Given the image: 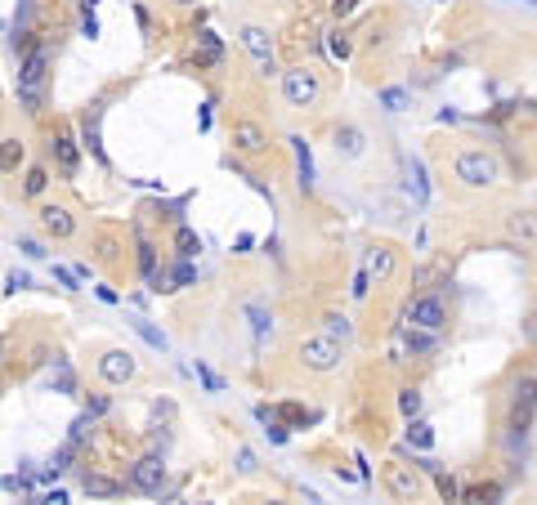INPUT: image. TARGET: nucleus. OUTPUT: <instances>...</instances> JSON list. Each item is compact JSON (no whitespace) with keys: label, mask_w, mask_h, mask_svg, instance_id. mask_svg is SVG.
I'll return each instance as SVG.
<instances>
[{"label":"nucleus","mask_w":537,"mask_h":505,"mask_svg":"<svg viewBox=\"0 0 537 505\" xmlns=\"http://www.w3.org/2000/svg\"><path fill=\"white\" fill-rule=\"evenodd\" d=\"M533 336H537V317H533Z\"/></svg>","instance_id":"50"},{"label":"nucleus","mask_w":537,"mask_h":505,"mask_svg":"<svg viewBox=\"0 0 537 505\" xmlns=\"http://www.w3.org/2000/svg\"><path fill=\"white\" fill-rule=\"evenodd\" d=\"M336 152H345V157H358V152H363V130H354V126L336 130Z\"/></svg>","instance_id":"19"},{"label":"nucleus","mask_w":537,"mask_h":505,"mask_svg":"<svg viewBox=\"0 0 537 505\" xmlns=\"http://www.w3.org/2000/svg\"><path fill=\"white\" fill-rule=\"evenodd\" d=\"M108 412V398H90V416H103Z\"/></svg>","instance_id":"48"},{"label":"nucleus","mask_w":537,"mask_h":505,"mask_svg":"<svg viewBox=\"0 0 537 505\" xmlns=\"http://www.w3.org/2000/svg\"><path fill=\"white\" fill-rule=\"evenodd\" d=\"M278 416H283L287 425H313V421H318V412H304L300 402H283V407H278Z\"/></svg>","instance_id":"22"},{"label":"nucleus","mask_w":537,"mask_h":505,"mask_svg":"<svg viewBox=\"0 0 537 505\" xmlns=\"http://www.w3.org/2000/svg\"><path fill=\"white\" fill-rule=\"evenodd\" d=\"M175 246H179V260H193V255L202 251V237H198V232H193V228H179Z\"/></svg>","instance_id":"25"},{"label":"nucleus","mask_w":537,"mask_h":505,"mask_svg":"<svg viewBox=\"0 0 537 505\" xmlns=\"http://www.w3.org/2000/svg\"><path fill=\"white\" fill-rule=\"evenodd\" d=\"M175 5H193V0H175Z\"/></svg>","instance_id":"49"},{"label":"nucleus","mask_w":537,"mask_h":505,"mask_svg":"<svg viewBox=\"0 0 537 505\" xmlns=\"http://www.w3.org/2000/svg\"><path fill=\"white\" fill-rule=\"evenodd\" d=\"M130 327H134V331H139V336H143V340H148V344H153V349H157V353H166V336H162V331H157V327L148 322V317H134V322H130Z\"/></svg>","instance_id":"23"},{"label":"nucleus","mask_w":537,"mask_h":505,"mask_svg":"<svg viewBox=\"0 0 537 505\" xmlns=\"http://www.w3.org/2000/svg\"><path fill=\"white\" fill-rule=\"evenodd\" d=\"M403 344H408V353H430V349H434V331H430V327L408 331V336H403Z\"/></svg>","instance_id":"21"},{"label":"nucleus","mask_w":537,"mask_h":505,"mask_svg":"<svg viewBox=\"0 0 537 505\" xmlns=\"http://www.w3.org/2000/svg\"><path fill=\"white\" fill-rule=\"evenodd\" d=\"M99 376L108 380V385H126V380L134 376V358H130V353H121V349L103 353V358H99Z\"/></svg>","instance_id":"6"},{"label":"nucleus","mask_w":537,"mask_h":505,"mask_svg":"<svg viewBox=\"0 0 537 505\" xmlns=\"http://www.w3.org/2000/svg\"><path fill=\"white\" fill-rule=\"evenodd\" d=\"M434 483H439V497H444V501H457L461 497V487H457L453 474H434Z\"/></svg>","instance_id":"32"},{"label":"nucleus","mask_w":537,"mask_h":505,"mask_svg":"<svg viewBox=\"0 0 537 505\" xmlns=\"http://www.w3.org/2000/svg\"><path fill=\"white\" fill-rule=\"evenodd\" d=\"M457 179L470 183V188H484V183L497 179V162L488 152H461L457 157Z\"/></svg>","instance_id":"1"},{"label":"nucleus","mask_w":537,"mask_h":505,"mask_svg":"<svg viewBox=\"0 0 537 505\" xmlns=\"http://www.w3.org/2000/svg\"><path fill=\"white\" fill-rule=\"evenodd\" d=\"M408 188H412L417 202H430V179H425V166L417 162V157L408 162Z\"/></svg>","instance_id":"18"},{"label":"nucleus","mask_w":537,"mask_h":505,"mask_svg":"<svg viewBox=\"0 0 537 505\" xmlns=\"http://www.w3.org/2000/svg\"><path fill=\"white\" fill-rule=\"evenodd\" d=\"M408 317H412L417 327H430V331H439V327H444V304H439L434 295H421V300H412Z\"/></svg>","instance_id":"8"},{"label":"nucleus","mask_w":537,"mask_h":505,"mask_svg":"<svg viewBox=\"0 0 537 505\" xmlns=\"http://www.w3.org/2000/svg\"><path fill=\"white\" fill-rule=\"evenodd\" d=\"M242 45L255 54L260 72H273V45H268V32L264 27H242Z\"/></svg>","instance_id":"7"},{"label":"nucleus","mask_w":537,"mask_h":505,"mask_svg":"<svg viewBox=\"0 0 537 505\" xmlns=\"http://www.w3.org/2000/svg\"><path fill=\"white\" fill-rule=\"evenodd\" d=\"M130 483L139 487V492H148V497H157V492H162V483H166V465H162V457H143L139 465H134Z\"/></svg>","instance_id":"5"},{"label":"nucleus","mask_w":537,"mask_h":505,"mask_svg":"<svg viewBox=\"0 0 537 505\" xmlns=\"http://www.w3.org/2000/svg\"><path fill=\"white\" fill-rule=\"evenodd\" d=\"M399 412L408 416V421H417V412H421V393H417V389H403V393H399Z\"/></svg>","instance_id":"26"},{"label":"nucleus","mask_w":537,"mask_h":505,"mask_svg":"<svg viewBox=\"0 0 537 505\" xmlns=\"http://www.w3.org/2000/svg\"><path fill=\"white\" fill-rule=\"evenodd\" d=\"M5 287H9V291H18V287H32V277H27V273H9V277H5Z\"/></svg>","instance_id":"45"},{"label":"nucleus","mask_w":537,"mask_h":505,"mask_svg":"<svg viewBox=\"0 0 537 505\" xmlns=\"http://www.w3.org/2000/svg\"><path fill=\"white\" fill-rule=\"evenodd\" d=\"M99 117H103V103H94L90 112H85V126H81V134H85V147H90V152L103 162V143H99Z\"/></svg>","instance_id":"14"},{"label":"nucleus","mask_w":537,"mask_h":505,"mask_svg":"<svg viewBox=\"0 0 537 505\" xmlns=\"http://www.w3.org/2000/svg\"><path fill=\"white\" fill-rule=\"evenodd\" d=\"M54 282L67 287V291H77V273H72V268H54Z\"/></svg>","instance_id":"41"},{"label":"nucleus","mask_w":537,"mask_h":505,"mask_svg":"<svg viewBox=\"0 0 537 505\" xmlns=\"http://www.w3.org/2000/svg\"><path fill=\"white\" fill-rule=\"evenodd\" d=\"M233 143L242 147V152H260V147H264V130L255 126V121H238V126H233Z\"/></svg>","instance_id":"12"},{"label":"nucleus","mask_w":537,"mask_h":505,"mask_svg":"<svg viewBox=\"0 0 537 505\" xmlns=\"http://www.w3.org/2000/svg\"><path fill=\"white\" fill-rule=\"evenodd\" d=\"M368 268H372V277H389V268H394V255H389V251H376Z\"/></svg>","instance_id":"31"},{"label":"nucleus","mask_w":537,"mask_h":505,"mask_svg":"<svg viewBox=\"0 0 537 505\" xmlns=\"http://www.w3.org/2000/svg\"><path fill=\"white\" fill-rule=\"evenodd\" d=\"M94 295H99L103 304H117V291H112V287H94Z\"/></svg>","instance_id":"47"},{"label":"nucleus","mask_w":537,"mask_h":505,"mask_svg":"<svg viewBox=\"0 0 537 505\" xmlns=\"http://www.w3.org/2000/svg\"><path fill=\"white\" fill-rule=\"evenodd\" d=\"M247 317H251V327H255V340H264L268 336V313L260 309V304H247Z\"/></svg>","instance_id":"28"},{"label":"nucleus","mask_w":537,"mask_h":505,"mask_svg":"<svg viewBox=\"0 0 537 505\" xmlns=\"http://www.w3.org/2000/svg\"><path fill=\"white\" fill-rule=\"evenodd\" d=\"M291 147H296V166H300V192H313V152H309V143L296 134Z\"/></svg>","instance_id":"13"},{"label":"nucleus","mask_w":537,"mask_h":505,"mask_svg":"<svg viewBox=\"0 0 537 505\" xmlns=\"http://www.w3.org/2000/svg\"><path fill=\"white\" fill-rule=\"evenodd\" d=\"M50 152L58 157V166H63V175H72V170H77V162H81V157H77V143H72L67 134H54V139H50Z\"/></svg>","instance_id":"16"},{"label":"nucleus","mask_w":537,"mask_h":505,"mask_svg":"<svg viewBox=\"0 0 537 505\" xmlns=\"http://www.w3.org/2000/svg\"><path fill=\"white\" fill-rule=\"evenodd\" d=\"M18 162H22V143H18V139H5V152H0V166H5V170H18Z\"/></svg>","instance_id":"27"},{"label":"nucleus","mask_w":537,"mask_h":505,"mask_svg":"<svg viewBox=\"0 0 537 505\" xmlns=\"http://www.w3.org/2000/svg\"><path fill=\"white\" fill-rule=\"evenodd\" d=\"M139 268H143V277H153V273H157V246L139 242Z\"/></svg>","instance_id":"30"},{"label":"nucleus","mask_w":537,"mask_h":505,"mask_svg":"<svg viewBox=\"0 0 537 505\" xmlns=\"http://www.w3.org/2000/svg\"><path fill=\"white\" fill-rule=\"evenodd\" d=\"M50 385H54L58 393H72V389H77V380H72V372H67L63 362H58V372H54V380H50Z\"/></svg>","instance_id":"34"},{"label":"nucleus","mask_w":537,"mask_h":505,"mask_svg":"<svg viewBox=\"0 0 537 505\" xmlns=\"http://www.w3.org/2000/svg\"><path fill=\"white\" fill-rule=\"evenodd\" d=\"M238 470H247V474L255 470V452H251V447H242V452H238Z\"/></svg>","instance_id":"43"},{"label":"nucleus","mask_w":537,"mask_h":505,"mask_svg":"<svg viewBox=\"0 0 537 505\" xmlns=\"http://www.w3.org/2000/svg\"><path fill=\"white\" fill-rule=\"evenodd\" d=\"M41 81H45V49H32L18 67V90H36Z\"/></svg>","instance_id":"9"},{"label":"nucleus","mask_w":537,"mask_h":505,"mask_svg":"<svg viewBox=\"0 0 537 505\" xmlns=\"http://www.w3.org/2000/svg\"><path fill=\"white\" fill-rule=\"evenodd\" d=\"M81 36H90V41L99 36V22H94V14H85V22H81Z\"/></svg>","instance_id":"46"},{"label":"nucleus","mask_w":537,"mask_h":505,"mask_svg":"<svg viewBox=\"0 0 537 505\" xmlns=\"http://www.w3.org/2000/svg\"><path fill=\"white\" fill-rule=\"evenodd\" d=\"M368 287H372V268H363V273L354 277V295H368Z\"/></svg>","instance_id":"42"},{"label":"nucleus","mask_w":537,"mask_h":505,"mask_svg":"<svg viewBox=\"0 0 537 505\" xmlns=\"http://www.w3.org/2000/svg\"><path fill=\"white\" fill-rule=\"evenodd\" d=\"M219 54H224V49H219V36L215 32H202L198 36V54H193V58H198V67H215Z\"/></svg>","instance_id":"17"},{"label":"nucleus","mask_w":537,"mask_h":505,"mask_svg":"<svg viewBox=\"0 0 537 505\" xmlns=\"http://www.w3.org/2000/svg\"><path fill=\"white\" fill-rule=\"evenodd\" d=\"M381 103L389 107V112H403V107H408V94H403L399 85H389V90H381Z\"/></svg>","instance_id":"29"},{"label":"nucleus","mask_w":537,"mask_h":505,"mask_svg":"<svg viewBox=\"0 0 537 505\" xmlns=\"http://www.w3.org/2000/svg\"><path fill=\"white\" fill-rule=\"evenodd\" d=\"M385 487H389V497H399V501H412V497H417V474H408L403 465H389V474H385Z\"/></svg>","instance_id":"10"},{"label":"nucleus","mask_w":537,"mask_h":505,"mask_svg":"<svg viewBox=\"0 0 537 505\" xmlns=\"http://www.w3.org/2000/svg\"><path fill=\"white\" fill-rule=\"evenodd\" d=\"M506 228H510V237H519V242H537V215H529V211H515L506 219Z\"/></svg>","instance_id":"15"},{"label":"nucleus","mask_w":537,"mask_h":505,"mask_svg":"<svg viewBox=\"0 0 537 505\" xmlns=\"http://www.w3.org/2000/svg\"><path fill=\"white\" fill-rule=\"evenodd\" d=\"M300 358H304V367H313V372H332L336 358H340V349H336L332 336H309L300 344Z\"/></svg>","instance_id":"2"},{"label":"nucleus","mask_w":537,"mask_h":505,"mask_svg":"<svg viewBox=\"0 0 537 505\" xmlns=\"http://www.w3.org/2000/svg\"><path fill=\"white\" fill-rule=\"evenodd\" d=\"M85 492H90V497H117L121 483L117 478H103V474H85Z\"/></svg>","instance_id":"20"},{"label":"nucleus","mask_w":537,"mask_h":505,"mask_svg":"<svg viewBox=\"0 0 537 505\" xmlns=\"http://www.w3.org/2000/svg\"><path fill=\"white\" fill-rule=\"evenodd\" d=\"M327 336H332V340H345V336H349V322H345V317H327Z\"/></svg>","instance_id":"37"},{"label":"nucleus","mask_w":537,"mask_h":505,"mask_svg":"<svg viewBox=\"0 0 537 505\" xmlns=\"http://www.w3.org/2000/svg\"><path fill=\"white\" fill-rule=\"evenodd\" d=\"M430 442H434V425H425V421L408 425V447H430Z\"/></svg>","instance_id":"24"},{"label":"nucleus","mask_w":537,"mask_h":505,"mask_svg":"<svg viewBox=\"0 0 537 505\" xmlns=\"http://www.w3.org/2000/svg\"><path fill=\"white\" fill-rule=\"evenodd\" d=\"M198 380H202V385L211 389V393H219V389H224V385H219V376H215V372H206L202 362H198Z\"/></svg>","instance_id":"39"},{"label":"nucleus","mask_w":537,"mask_h":505,"mask_svg":"<svg viewBox=\"0 0 537 505\" xmlns=\"http://www.w3.org/2000/svg\"><path fill=\"white\" fill-rule=\"evenodd\" d=\"M18 251H22V255H32V260H45V246H41V242H32V237H18Z\"/></svg>","instance_id":"38"},{"label":"nucleus","mask_w":537,"mask_h":505,"mask_svg":"<svg viewBox=\"0 0 537 505\" xmlns=\"http://www.w3.org/2000/svg\"><path fill=\"white\" fill-rule=\"evenodd\" d=\"M45 183H50V175H45V170H27V183H22V188L36 197V192H45Z\"/></svg>","instance_id":"36"},{"label":"nucleus","mask_w":537,"mask_h":505,"mask_svg":"<svg viewBox=\"0 0 537 505\" xmlns=\"http://www.w3.org/2000/svg\"><path fill=\"white\" fill-rule=\"evenodd\" d=\"M193 277H198V268H193L188 260H179V264H175V273H170V282H175V287H188Z\"/></svg>","instance_id":"33"},{"label":"nucleus","mask_w":537,"mask_h":505,"mask_svg":"<svg viewBox=\"0 0 537 505\" xmlns=\"http://www.w3.org/2000/svg\"><path fill=\"white\" fill-rule=\"evenodd\" d=\"M72 457H77V438H67L63 447L54 452V470H67V461H72Z\"/></svg>","instance_id":"35"},{"label":"nucleus","mask_w":537,"mask_h":505,"mask_svg":"<svg viewBox=\"0 0 537 505\" xmlns=\"http://www.w3.org/2000/svg\"><path fill=\"white\" fill-rule=\"evenodd\" d=\"M533 412H537V380H524L515 389V402H510V429L524 434L533 425Z\"/></svg>","instance_id":"3"},{"label":"nucleus","mask_w":537,"mask_h":505,"mask_svg":"<svg viewBox=\"0 0 537 505\" xmlns=\"http://www.w3.org/2000/svg\"><path fill=\"white\" fill-rule=\"evenodd\" d=\"M41 224H45V232H54V237H72V228H77L63 206H45V211H41Z\"/></svg>","instance_id":"11"},{"label":"nucleus","mask_w":537,"mask_h":505,"mask_svg":"<svg viewBox=\"0 0 537 505\" xmlns=\"http://www.w3.org/2000/svg\"><path fill=\"white\" fill-rule=\"evenodd\" d=\"M354 9H358V0H332V14L336 18H349Z\"/></svg>","instance_id":"40"},{"label":"nucleus","mask_w":537,"mask_h":505,"mask_svg":"<svg viewBox=\"0 0 537 505\" xmlns=\"http://www.w3.org/2000/svg\"><path fill=\"white\" fill-rule=\"evenodd\" d=\"M283 94L291 107H309L313 98H318V81L309 77V72H287L283 77Z\"/></svg>","instance_id":"4"},{"label":"nucleus","mask_w":537,"mask_h":505,"mask_svg":"<svg viewBox=\"0 0 537 505\" xmlns=\"http://www.w3.org/2000/svg\"><path fill=\"white\" fill-rule=\"evenodd\" d=\"M332 54H336V58H349V41H345V36H340V32L332 36Z\"/></svg>","instance_id":"44"}]
</instances>
